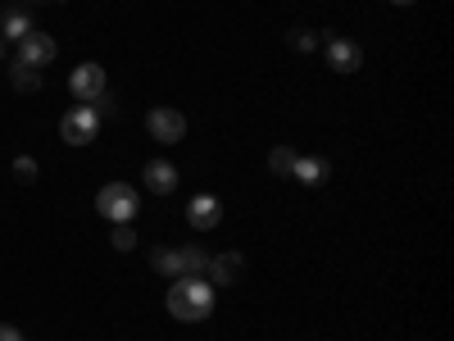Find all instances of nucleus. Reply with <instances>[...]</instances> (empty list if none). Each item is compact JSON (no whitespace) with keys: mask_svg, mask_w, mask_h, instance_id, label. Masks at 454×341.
Masks as SVG:
<instances>
[{"mask_svg":"<svg viewBox=\"0 0 454 341\" xmlns=\"http://www.w3.org/2000/svg\"><path fill=\"white\" fill-rule=\"evenodd\" d=\"M186 223H192L196 233H209V227H218V223H223V205H218V196H196L192 205H186Z\"/></svg>","mask_w":454,"mask_h":341,"instance_id":"nucleus-9","label":"nucleus"},{"mask_svg":"<svg viewBox=\"0 0 454 341\" xmlns=\"http://www.w3.org/2000/svg\"><path fill=\"white\" fill-rule=\"evenodd\" d=\"M10 55V42H5V36H0V59H5Z\"/></svg>","mask_w":454,"mask_h":341,"instance_id":"nucleus-21","label":"nucleus"},{"mask_svg":"<svg viewBox=\"0 0 454 341\" xmlns=\"http://www.w3.org/2000/svg\"><path fill=\"white\" fill-rule=\"evenodd\" d=\"M391 5H413V0H391Z\"/></svg>","mask_w":454,"mask_h":341,"instance_id":"nucleus-22","label":"nucleus"},{"mask_svg":"<svg viewBox=\"0 0 454 341\" xmlns=\"http://www.w3.org/2000/svg\"><path fill=\"white\" fill-rule=\"evenodd\" d=\"M105 87H109V78H105L100 64H78V68L68 73V91H73V100H78V105H96L105 96Z\"/></svg>","mask_w":454,"mask_h":341,"instance_id":"nucleus-5","label":"nucleus"},{"mask_svg":"<svg viewBox=\"0 0 454 341\" xmlns=\"http://www.w3.org/2000/svg\"><path fill=\"white\" fill-rule=\"evenodd\" d=\"M150 264H155V274H164V278H182V259H177V246H160L155 255H150Z\"/></svg>","mask_w":454,"mask_h":341,"instance_id":"nucleus-14","label":"nucleus"},{"mask_svg":"<svg viewBox=\"0 0 454 341\" xmlns=\"http://www.w3.org/2000/svg\"><path fill=\"white\" fill-rule=\"evenodd\" d=\"M141 178H145V186H150L155 196H173V192H177V169H173L168 160H150Z\"/></svg>","mask_w":454,"mask_h":341,"instance_id":"nucleus-10","label":"nucleus"},{"mask_svg":"<svg viewBox=\"0 0 454 341\" xmlns=\"http://www.w3.org/2000/svg\"><path fill=\"white\" fill-rule=\"evenodd\" d=\"M59 137H64L68 146H91V141L100 137V109H96V105H73V109H64Z\"/></svg>","mask_w":454,"mask_h":341,"instance_id":"nucleus-3","label":"nucleus"},{"mask_svg":"<svg viewBox=\"0 0 454 341\" xmlns=\"http://www.w3.org/2000/svg\"><path fill=\"white\" fill-rule=\"evenodd\" d=\"M10 83H14V91H42V68L14 64V68H10Z\"/></svg>","mask_w":454,"mask_h":341,"instance_id":"nucleus-15","label":"nucleus"},{"mask_svg":"<svg viewBox=\"0 0 454 341\" xmlns=\"http://www.w3.org/2000/svg\"><path fill=\"white\" fill-rule=\"evenodd\" d=\"M14 178H19V182H36V160H32V155H19V160H14Z\"/></svg>","mask_w":454,"mask_h":341,"instance_id":"nucleus-19","label":"nucleus"},{"mask_svg":"<svg viewBox=\"0 0 454 341\" xmlns=\"http://www.w3.org/2000/svg\"><path fill=\"white\" fill-rule=\"evenodd\" d=\"M27 5H36V0H27Z\"/></svg>","mask_w":454,"mask_h":341,"instance_id":"nucleus-23","label":"nucleus"},{"mask_svg":"<svg viewBox=\"0 0 454 341\" xmlns=\"http://www.w3.org/2000/svg\"><path fill=\"white\" fill-rule=\"evenodd\" d=\"M291 178H300L305 186H323V182L332 178V164H327L323 155H295V169H291Z\"/></svg>","mask_w":454,"mask_h":341,"instance_id":"nucleus-11","label":"nucleus"},{"mask_svg":"<svg viewBox=\"0 0 454 341\" xmlns=\"http://www.w3.org/2000/svg\"><path fill=\"white\" fill-rule=\"evenodd\" d=\"M27 32H32V19H27V10L10 5L5 14H0V36H5V42H23Z\"/></svg>","mask_w":454,"mask_h":341,"instance_id":"nucleus-12","label":"nucleus"},{"mask_svg":"<svg viewBox=\"0 0 454 341\" xmlns=\"http://www.w3.org/2000/svg\"><path fill=\"white\" fill-rule=\"evenodd\" d=\"M327 64H332L336 73H359L364 51L350 42V36H327Z\"/></svg>","mask_w":454,"mask_h":341,"instance_id":"nucleus-8","label":"nucleus"},{"mask_svg":"<svg viewBox=\"0 0 454 341\" xmlns=\"http://www.w3.org/2000/svg\"><path fill=\"white\" fill-rule=\"evenodd\" d=\"M318 42H323V32H309V28L291 36V46H295V51H318Z\"/></svg>","mask_w":454,"mask_h":341,"instance_id":"nucleus-18","label":"nucleus"},{"mask_svg":"<svg viewBox=\"0 0 454 341\" xmlns=\"http://www.w3.org/2000/svg\"><path fill=\"white\" fill-rule=\"evenodd\" d=\"M177 259H182V278H205L209 269V255L200 246H177Z\"/></svg>","mask_w":454,"mask_h":341,"instance_id":"nucleus-13","label":"nucleus"},{"mask_svg":"<svg viewBox=\"0 0 454 341\" xmlns=\"http://www.w3.org/2000/svg\"><path fill=\"white\" fill-rule=\"evenodd\" d=\"M164 305L177 323H200L214 314V282L209 278H173Z\"/></svg>","mask_w":454,"mask_h":341,"instance_id":"nucleus-1","label":"nucleus"},{"mask_svg":"<svg viewBox=\"0 0 454 341\" xmlns=\"http://www.w3.org/2000/svg\"><path fill=\"white\" fill-rule=\"evenodd\" d=\"M0 341H23V332L14 323H0Z\"/></svg>","mask_w":454,"mask_h":341,"instance_id":"nucleus-20","label":"nucleus"},{"mask_svg":"<svg viewBox=\"0 0 454 341\" xmlns=\"http://www.w3.org/2000/svg\"><path fill=\"white\" fill-rule=\"evenodd\" d=\"M109 246H114V250H137V227H132V223H114Z\"/></svg>","mask_w":454,"mask_h":341,"instance_id":"nucleus-17","label":"nucleus"},{"mask_svg":"<svg viewBox=\"0 0 454 341\" xmlns=\"http://www.w3.org/2000/svg\"><path fill=\"white\" fill-rule=\"evenodd\" d=\"M205 274H209V282H214V287H237V282H241V274H246V259H241L237 250H223V255H214V259H209V269H205Z\"/></svg>","mask_w":454,"mask_h":341,"instance_id":"nucleus-7","label":"nucleus"},{"mask_svg":"<svg viewBox=\"0 0 454 341\" xmlns=\"http://www.w3.org/2000/svg\"><path fill=\"white\" fill-rule=\"evenodd\" d=\"M51 59H55V36L32 28L23 42H19V64H27V68H46Z\"/></svg>","mask_w":454,"mask_h":341,"instance_id":"nucleus-6","label":"nucleus"},{"mask_svg":"<svg viewBox=\"0 0 454 341\" xmlns=\"http://www.w3.org/2000/svg\"><path fill=\"white\" fill-rule=\"evenodd\" d=\"M96 210H100V218H109V223H137L141 201H137V192H132L128 182H105L100 192H96Z\"/></svg>","mask_w":454,"mask_h":341,"instance_id":"nucleus-2","label":"nucleus"},{"mask_svg":"<svg viewBox=\"0 0 454 341\" xmlns=\"http://www.w3.org/2000/svg\"><path fill=\"white\" fill-rule=\"evenodd\" d=\"M269 169H273L278 178H291V169H295V150H291V146H273V150H269Z\"/></svg>","mask_w":454,"mask_h":341,"instance_id":"nucleus-16","label":"nucleus"},{"mask_svg":"<svg viewBox=\"0 0 454 341\" xmlns=\"http://www.w3.org/2000/svg\"><path fill=\"white\" fill-rule=\"evenodd\" d=\"M145 132L155 137L160 146H177L186 137V114L173 109V105H155V109L145 114Z\"/></svg>","mask_w":454,"mask_h":341,"instance_id":"nucleus-4","label":"nucleus"}]
</instances>
